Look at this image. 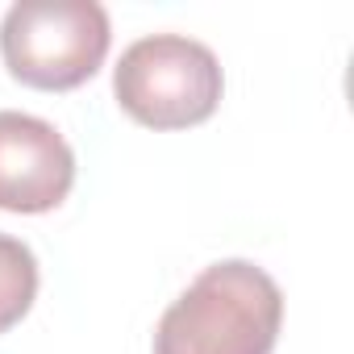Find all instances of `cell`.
Segmentation results:
<instances>
[{"label":"cell","instance_id":"1","mask_svg":"<svg viewBox=\"0 0 354 354\" xmlns=\"http://www.w3.org/2000/svg\"><path fill=\"white\" fill-rule=\"evenodd\" d=\"M279 325V283L246 259H221L205 267L162 313L154 354H271Z\"/></svg>","mask_w":354,"mask_h":354},{"label":"cell","instance_id":"2","mask_svg":"<svg viewBox=\"0 0 354 354\" xmlns=\"http://www.w3.org/2000/svg\"><path fill=\"white\" fill-rule=\"evenodd\" d=\"M113 30L96 0H17L0 21V59L9 75L38 92H71L88 84Z\"/></svg>","mask_w":354,"mask_h":354},{"label":"cell","instance_id":"3","mask_svg":"<svg viewBox=\"0 0 354 354\" xmlns=\"http://www.w3.org/2000/svg\"><path fill=\"white\" fill-rule=\"evenodd\" d=\"M225 75L217 55L184 34H150L121 50L113 71L117 104L146 129H188L217 113Z\"/></svg>","mask_w":354,"mask_h":354},{"label":"cell","instance_id":"4","mask_svg":"<svg viewBox=\"0 0 354 354\" xmlns=\"http://www.w3.org/2000/svg\"><path fill=\"white\" fill-rule=\"evenodd\" d=\"M75 154L67 138L17 109H0V209L5 213H50L71 196Z\"/></svg>","mask_w":354,"mask_h":354},{"label":"cell","instance_id":"5","mask_svg":"<svg viewBox=\"0 0 354 354\" xmlns=\"http://www.w3.org/2000/svg\"><path fill=\"white\" fill-rule=\"evenodd\" d=\"M38 296V259L21 238L0 234V333H9Z\"/></svg>","mask_w":354,"mask_h":354}]
</instances>
